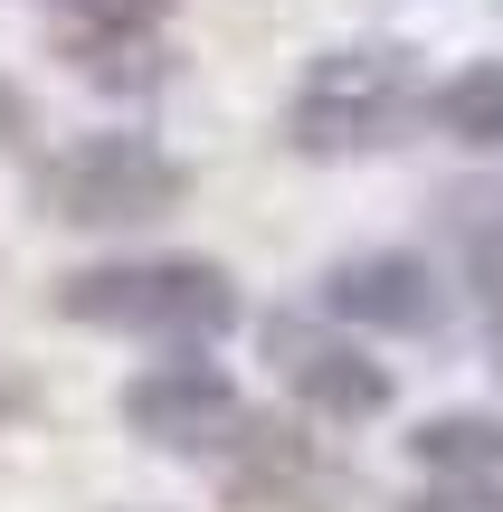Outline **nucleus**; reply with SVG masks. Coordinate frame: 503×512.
I'll list each match as a JSON object with an SVG mask.
<instances>
[{
    "instance_id": "obj_1",
    "label": "nucleus",
    "mask_w": 503,
    "mask_h": 512,
    "mask_svg": "<svg viewBox=\"0 0 503 512\" xmlns=\"http://www.w3.org/2000/svg\"><path fill=\"white\" fill-rule=\"evenodd\" d=\"M57 313L95 332H133V342H219L247 304L219 256H114V266L57 275Z\"/></svg>"
},
{
    "instance_id": "obj_2",
    "label": "nucleus",
    "mask_w": 503,
    "mask_h": 512,
    "mask_svg": "<svg viewBox=\"0 0 503 512\" xmlns=\"http://www.w3.org/2000/svg\"><path fill=\"white\" fill-rule=\"evenodd\" d=\"M418 105H428L418 57L390 38H361V48H333L304 67L295 105H285V143L304 162H361V152H390L418 124Z\"/></svg>"
},
{
    "instance_id": "obj_3",
    "label": "nucleus",
    "mask_w": 503,
    "mask_h": 512,
    "mask_svg": "<svg viewBox=\"0 0 503 512\" xmlns=\"http://www.w3.org/2000/svg\"><path fill=\"white\" fill-rule=\"evenodd\" d=\"M190 200V162L143 133H76L38 162V219L57 228H152Z\"/></svg>"
},
{
    "instance_id": "obj_4",
    "label": "nucleus",
    "mask_w": 503,
    "mask_h": 512,
    "mask_svg": "<svg viewBox=\"0 0 503 512\" xmlns=\"http://www.w3.org/2000/svg\"><path fill=\"white\" fill-rule=\"evenodd\" d=\"M209 465H219V494L238 512H342V503H352V465H342L304 418L247 408L238 437H228Z\"/></svg>"
},
{
    "instance_id": "obj_5",
    "label": "nucleus",
    "mask_w": 503,
    "mask_h": 512,
    "mask_svg": "<svg viewBox=\"0 0 503 512\" xmlns=\"http://www.w3.org/2000/svg\"><path fill=\"white\" fill-rule=\"evenodd\" d=\"M238 418H247L238 380H228L200 342H171V361H152V370H133V380H124V427L152 446V456L209 465L228 437H238Z\"/></svg>"
},
{
    "instance_id": "obj_6",
    "label": "nucleus",
    "mask_w": 503,
    "mask_h": 512,
    "mask_svg": "<svg viewBox=\"0 0 503 512\" xmlns=\"http://www.w3.org/2000/svg\"><path fill=\"white\" fill-rule=\"evenodd\" d=\"M266 370L285 380V399L304 408L314 427H361L390 408V361H371L361 342L323 332L314 313H266Z\"/></svg>"
},
{
    "instance_id": "obj_7",
    "label": "nucleus",
    "mask_w": 503,
    "mask_h": 512,
    "mask_svg": "<svg viewBox=\"0 0 503 512\" xmlns=\"http://www.w3.org/2000/svg\"><path fill=\"white\" fill-rule=\"evenodd\" d=\"M323 313L361 332H437L447 323V285H437L428 256H399V247H371V256H342L323 275Z\"/></svg>"
},
{
    "instance_id": "obj_8",
    "label": "nucleus",
    "mask_w": 503,
    "mask_h": 512,
    "mask_svg": "<svg viewBox=\"0 0 503 512\" xmlns=\"http://www.w3.org/2000/svg\"><path fill=\"white\" fill-rule=\"evenodd\" d=\"M57 57H67L76 76H95V86H162V57H152V29H86V19H67L57 29Z\"/></svg>"
},
{
    "instance_id": "obj_9",
    "label": "nucleus",
    "mask_w": 503,
    "mask_h": 512,
    "mask_svg": "<svg viewBox=\"0 0 503 512\" xmlns=\"http://www.w3.org/2000/svg\"><path fill=\"white\" fill-rule=\"evenodd\" d=\"M428 114H437V133H456V143H475V152H503V67H494V57L456 67L447 86L428 95Z\"/></svg>"
},
{
    "instance_id": "obj_10",
    "label": "nucleus",
    "mask_w": 503,
    "mask_h": 512,
    "mask_svg": "<svg viewBox=\"0 0 503 512\" xmlns=\"http://www.w3.org/2000/svg\"><path fill=\"white\" fill-rule=\"evenodd\" d=\"M409 456L428 475H503V418H475V408H447L409 437Z\"/></svg>"
},
{
    "instance_id": "obj_11",
    "label": "nucleus",
    "mask_w": 503,
    "mask_h": 512,
    "mask_svg": "<svg viewBox=\"0 0 503 512\" xmlns=\"http://www.w3.org/2000/svg\"><path fill=\"white\" fill-rule=\"evenodd\" d=\"M399 512H503V484L494 475H437L418 503H399Z\"/></svg>"
},
{
    "instance_id": "obj_12",
    "label": "nucleus",
    "mask_w": 503,
    "mask_h": 512,
    "mask_svg": "<svg viewBox=\"0 0 503 512\" xmlns=\"http://www.w3.org/2000/svg\"><path fill=\"white\" fill-rule=\"evenodd\" d=\"M86 29H162L171 19V0H67Z\"/></svg>"
},
{
    "instance_id": "obj_13",
    "label": "nucleus",
    "mask_w": 503,
    "mask_h": 512,
    "mask_svg": "<svg viewBox=\"0 0 503 512\" xmlns=\"http://www.w3.org/2000/svg\"><path fill=\"white\" fill-rule=\"evenodd\" d=\"M29 133H38V114H29V95L0 76V152H29Z\"/></svg>"
},
{
    "instance_id": "obj_14",
    "label": "nucleus",
    "mask_w": 503,
    "mask_h": 512,
    "mask_svg": "<svg viewBox=\"0 0 503 512\" xmlns=\"http://www.w3.org/2000/svg\"><path fill=\"white\" fill-rule=\"evenodd\" d=\"M10 418H19V389H0V427H10Z\"/></svg>"
},
{
    "instance_id": "obj_15",
    "label": "nucleus",
    "mask_w": 503,
    "mask_h": 512,
    "mask_svg": "<svg viewBox=\"0 0 503 512\" xmlns=\"http://www.w3.org/2000/svg\"><path fill=\"white\" fill-rule=\"evenodd\" d=\"M494 351H503V304H494Z\"/></svg>"
}]
</instances>
